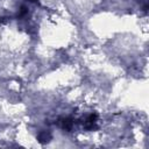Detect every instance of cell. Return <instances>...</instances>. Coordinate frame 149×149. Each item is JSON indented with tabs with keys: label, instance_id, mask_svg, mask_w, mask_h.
<instances>
[{
	"label": "cell",
	"instance_id": "cell-2",
	"mask_svg": "<svg viewBox=\"0 0 149 149\" xmlns=\"http://www.w3.org/2000/svg\"><path fill=\"white\" fill-rule=\"evenodd\" d=\"M58 125L61 128H63L65 130H70L73 126V120L71 118H61V119H58Z\"/></svg>",
	"mask_w": 149,
	"mask_h": 149
},
{
	"label": "cell",
	"instance_id": "cell-3",
	"mask_svg": "<svg viewBox=\"0 0 149 149\" xmlns=\"http://www.w3.org/2000/svg\"><path fill=\"white\" fill-rule=\"evenodd\" d=\"M50 139H51V136H50V134H49V133H47V132H42V133L38 135V141H40L41 143L49 142V141H50Z\"/></svg>",
	"mask_w": 149,
	"mask_h": 149
},
{
	"label": "cell",
	"instance_id": "cell-1",
	"mask_svg": "<svg viewBox=\"0 0 149 149\" xmlns=\"http://www.w3.org/2000/svg\"><path fill=\"white\" fill-rule=\"evenodd\" d=\"M97 114H90L86 119H85V122H84V128L85 129H93L95 127V123H97Z\"/></svg>",
	"mask_w": 149,
	"mask_h": 149
}]
</instances>
